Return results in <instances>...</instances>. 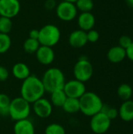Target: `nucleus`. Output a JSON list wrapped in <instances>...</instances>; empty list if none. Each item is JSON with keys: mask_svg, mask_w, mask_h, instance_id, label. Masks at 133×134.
<instances>
[{"mask_svg": "<svg viewBox=\"0 0 133 134\" xmlns=\"http://www.w3.org/2000/svg\"><path fill=\"white\" fill-rule=\"evenodd\" d=\"M78 9L74 3L61 1L56 7V13L58 18L65 22L74 20L78 15Z\"/></svg>", "mask_w": 133, "mask_h": 134, "instance_id": "7", "label": "nucleus"}, {"mask_svg": "<svg viewBox=\"0 0 133 134\" xmlns=\"http://www.w3.org/2000/svg\"><path fill=\"white\" fill-rule=\"evenodd\" d=\"M63 90L67 97L79 99L86 92V86L84 82L74 79L66 82Z\"/></svg>", "mask_w": 133, "mask_h": 134, "instance_id": "9", "label": "nucleus"}, {"mask_svg": "<svg viewBox=\"0 0 133 134\" xmlns=\"http://www.w3.org/2000/svg\"><path fill=\"white\" fill-rule=\"evenodd\" d=\"M62 109L68 114H74L80 111L79 99L67 97L62 107Z\"/></svg>", "mask_w": 133, "mask_h": 134, "instance_id": "20", "label": "nucleus"}, {"mask_svg": "<svg viewBox=\"0 0 133 134\" xmlns=\"http://www.w3.org/2000/svg\"><path fill=\"white\" fill-rule=\"evenodd\" d=\"M118 116L124 122H131L133 120V100H129L123 101L118 109Z\"/></svg>", "mask_w": 133, "mask_h": 134, "instance_id": "17", "label": "nucleus"}, {"mask_svg": "<svg viewBox=\"0 0 133 134\" xmlns=\"http://www.w3.org/2000/svg\"><path fill=\"white\" fill-rule=\"evenodd\" d=\"M117 93L119 98L122 100L123 101L131 100V97L133 93L132 88L127 83L121 84L118 88Z\"/></svg>", "mask_w": 133, "mask_h": 134, "instance_id": "21", "label": "nucleus"}, {"mask_svg": "<svg viewBox=\"0 0 133 134\" xmlns=\"http://www.w3.org/2000/svg\"><path fill=\"white\" fill-rule=\"evenodd\" d=\"M45 134H66V130L62 125L54 122L46 126Z\"/></svg>", "mask_w": 133, "mask_h": 134, "instance_id": "27", "label": "nucleus"}, {"mask_svg": "<svg viewBox=\"0 0 133 134\" xmlns=\"http://www.w3.org/2000/svg\"><path fill=\"white\" fill-rule=\"evenodd\" d=\"M53 106L49 100L44 97L32 104V110L36 116L41 119L49 118L53 113Z\"/></svg>", "mask_w": 133, "mask_h": 134, "instance_id": "10", "label": "nucleus"}, {"mask_svg": "<svg viewBox=\"0 0 133 134\" xmlns=\"http://www.w3.org/2000/svg\"><path fill=\"white\" fill-rule=\"evenodd\" d=\"M12 19L0 16V33L9 34L13 29Z\"/></svg>", "mask_w": 133, "mask_h": 134, "instance_id": "26", "label": "nucleus"}, {"mask_svg": "<svg viewBox=\"0 0 133 134\" xmlns=\"http://www.w3.org/2000/svg\"><path fill=\"white\" fill-rule=\"evenodd\" d=\"M31 111V106L29 102L21 97H15L10 101L9 108V116L13 121L16 122L28 119Z\"/></svg>", "mask_w": 133, "mask_h": 134, "instance_id": "4", "label": "nucleus"}, {"mask_svg": "<svg viewBox=\"0 0 133 134\" xmlns=\"http://www.w3.org/2000/svg\"><path fill=\"white\" fill-rule=\"evenodd\" d=\"M125 1H126L127 4H128L130 7L133 8V0H125Z\"/></svg>", "mask_w": 133, "mask_h": 134, "instance_id": "35", "label": "nucleus"}, {"mask_svg": "<svg viewBox=\"0 0 133 134\" xmlns=\"http://www.w3.org/2000/svg\"><path fill=\"white\" fill-rule=\"evenodd\" d=\"M12 73L16 79L24 81L31 75V70L27 64L19 62L13 65L12 68Z\"/></svg>", "mask_w": 133, "mask_h": 134, "instance_id": "18", "label": "nucleus"}, {"mask_svg": "<svg viewBox=\"0 0 133 134\" xmlns=\"http://www.w3.org/2000/svg\"><path fill=\"white\" fill-rule=\"evenodd\" d=\"M40 46L41 45L38 39H33V38H28L24 42L23 49L26 53H27L29 54H32V53H35L37 52V50L38 49Z\"/></svg>", "mask_w": 133, "mask_h": 134, "instance_id": "22", "label": "nucleus"}, {"mask_svg": "<svg viewBox=\"0 0 133 134\" xmlns=\"http://www.w3.org/2000/svg\"><path fill=\"white\" fill-rule=\"evenodd\" d=\"M80 111L88 117L100 112L103 107L101 98L93 92H85L80 98Z\"/></svg>", "mask_w": 133, "mask_h": 134, "instance_id": "3", "label": "nucleus"}, {"mask_svg": "<svg viewBox=\"0 0 133 134\" xmlns=\"http://www.w3.org/2000/svg\"><path fill=\"white\" fill-rule=\"evenodd\" d=\"M118 42H119L118 46H120L121 47L126 49L131 45V43L132 42V39L129 35H122V36L120 37Z\"/></svg>", "mask_w": 133, "mask_h": 134, "instance_id": "30", "label": "nucleus"}, {"mask_svg": "<svg viewBox=\"0 0 133 134\" xmlns=\"http://www.w3.org/2000/svg\"><path fill=\"white\" fill-rule=\"evenodd\" d=\"M45 8L48 10H52L56 7V0H46L45 2Z\"/></svg>", "mask_w": 133, "mask_h": 134, "instance_id": "32", "label": "nucleus"}, {"mask_svg": "<svg viewBox=\"0 0 133 134\" xmlns=\"http://www.w3.org/2000/svg\"><path fill=\"white\" fill-rule=\"evenodd\" d=\"M86 35H87L88 42H92V43H95L100 38V34L95 29H92V30L87 31L86 32Z\"/></svg>", "mask_w": 133, "mask_h": 134, "instance_id": "29", "label": "nucleus"}, {"mask_svg": "<svg viewBox=\"0 0 133 134\" xmlns=\"http://www.w3.org/2000/svg\"><path fill=\"white\" fill-rule=\"evenodd\" d=\"M37 60L43 65H49L55 60V53L53 47L40 46L35 53Z\"/></svg>", "mask_w": 133, "mask_h": 134, "instance_id": "12", "label": "nucleus"}, {"mask_svg": "<svg viewBox=\"0 0 133 134\" xmlns=\"http://www.w3.org/2000/svg\"><path fill=\"white\" fill-rule=\"evenodd\" d=\"M101 111L105 113L111 120L115 119L118 116V109L113 108V107H109L105 104H103V107Z\"/></svg>", "mask_w": 133, "mask_h": 134, "instance_id": "28", "label": "nucleus"}, {"mask_svg": "<svg viewBox=\"0 0 133 134\" xmlns=\"http://www.w3.org/2000/svg\"><path fill=\"white\" fill-rule=\"evenodd\" d=\"M50 102L53 106L57 108H62L67 97L63 90H57L50 93Z\"/></svg>", "mask_w": 133, "mask_h": 134, "instance_id": "19", "label": "nucleus"}, {"mask_svg": "<svg viewBox=\"0 0 133 134\" xmlns=\"http://www.w3.org/2000/svg\"><path fill=\"white\" fill-rule=\"evenodd\" d=\"M45 91L42 82L34 75L24 79L20 86V97L31 104L44 97Z\"/></svg>", "mask_w": 133, "mask_h": 134, "instance_id": "1", "label": "nucleus"}, {"mask_svg": "<svg viewBox=\"0 0 133 134\" xmlns=\"http://www.w3.org/2000/svg\"><path fill=\"white\" fill-rule=\"evenodd\" d=\"M96 24V17L91 12L81 13L78 16V24L81 30L87 32L93 29Z\"/></svg>", "mask_w": 133, "mask_h": 134, "instance_id": "14", "label": "nucleus"}, {"mask_svg": "<svg viewBox=\"0 0 133 134\" xmlns=\"http://www.w3.org/2000/svg\"><path fill=\"white\" fill-rule=\"evenodd\" d=\"M14 134H35L33 122L28 119L15 122L13 126Z\"/></svg>", "mask_w": 133, "mask_h": 134, "instance_id": "15", "label": "nucleus"}, {"mask_svg": "<svg viewBox=\"0 0 133 134\" xmlns=\"http://www.w3.org/2000/svg\"><path fill=\"white\" fill-rule=\"evenodd\" d=\"M68 42L74 48L84 47L88 43L86 32L81 29L73 31L68 37Z\"/></svg>", "mask_w": 133, "mask_h": 134, "instance_id": "13", "label": "nucleus"}, {"mask_svg": "<svg viewBox=\"0 0 133 134\" xmlns=\"http://www.w3.org/2000/svg\"><path fill=\"white\" fill-rule=\"evenodd\" d=\"M111 125V120L103 111H100L91 117L90 128L94 133H105L109 130Z\"/></svg>", "mask_w": 133, "mask_h": 134, "instance_id": "8", "label": "nucleus"}, {"mask_svg": "<svg viewBox=\"0 0 133 134\" xmlns=\"http://www.w3.org/2000/svg\"><path fill=\"white\" fill-rule=\"evenodd\" d=\"M73 74L75 79L85 82L93 75V67L91 62L85 57H81L75 63L73 68Z\"/></svg>", "mask_w": 133, "mask_h": 134, "instance_id": "6", "label": "nucleus"}, {"mask_svg": "<svg viewBox=\"0 0 133 134\" xmlns=\"http://www.w3.org/2000/svg\"><path fill=\"white\" fill-rule=\"evenodd\" d=\"M41 80L45 88V91L49 93L57 90H62L66 82L63 72L57 68H50L47 69L43 74Z\"/></svg>", "mask_w": 133, "mask_h": 134, "instance_id": "2", "label": "nucleus"}, {"mask_svg": "<svg viewBox=\"0 0 133 134\" xmlns=\"http://www.w3.org/2000/svg\"><path fill=\"white\" fill-rule=\"evenodd\" d=\"M126 51V57H128L131 61H133V41L131 45L125 49Z\"/></svg>", "mask_w": 133, "mask_h": 134, "instance_id": "33", "label": "nucleus"}, {"mask_svg": "<svg viewBox=\"0 0 133 134\" xmlns=\"http://www.w3.org/2000/svg\"><path fill=\"white\" fill-rule=\"evenodd\" d=\"M12 40L9 34L0 33V54L6 53L11 47Z\"/></svg>", "mask_w": 133, "mask_h": 134, "instance_id": "25", "label": "nucleus"}, {"mask_svg": "<svg viewBox=\"0 0 133 134\" xmlns=\"http://www.w3.org/2000/svg\"><path fill=\"white\" fill-rule=\"evenodd\" d=\"M107 57L110 62L113 64H118L126 58V51L120 46H114L109 49L107 53Z\"/></svg>", "mask_w": 133, "mask_h": 134, "instance_id": "16", "label": "nucleus"}, {"mask_svg": "<svg viewBox=\"0 0 133 134\" xmlns=\"http://www.w3.org/2000/svg\"><path fill=\"white\" fill-rule=\"evenodd\" d=\"M61 36L60 28L55 24H48L39 29L38 42L41 46L53 47L58 44Z\"/></svg>", "mask_w": 133, "mask_h": 134, "instance_id": "5", "label": "nucleus"}, {"mask_svg": "<svg viewBox=\"0 0 133 134\" xmlns=\"http://www.w3.org/2000/svg\"><path fill=\"white\" fill-rule=\"evenodd\" d=\"M74 4L78 11H81V13L91 12L94 7V2L92 0H77Z\"/></svg>", "mask_w": 133, "mask_h": 134, "instance_id": "23", "label": "nucleus"}, {"mask_svg": "<svg viewBox=\"0 0 133 134\" xmlns=\"http://www.w3.org/2000/svg\"><path fill=\"white\" fill-rule=\"evenodd\" d=\"M20 11L19 0H0V16L8 18L16 16Z\"/></svg>", "mask_w": 133, "mask_h": 134, "instance_id": "11", "label": "nucleus"}, {"mask_svg": "<svg viewBox=\"0 0 133 134\" xmlns=\"http://www.w3.org/2000/svg\"><path fill=\"white\" fill-rule=\"evenodd\" d=\"M9 75V71L4 66L0 65V82H5L8 79Z\"/></svg>", "mask_w": 133, "mask_h": 134, "instance_id": "31", "label": "nucleus"}, {"mask_svg": "<svg viewBox=\"0 0 133 134\" xmlns=\"http://www.w3.org/2000/svg\"><path fill=\"white\" fill-rule=\"evenodd\" d=\"M39 35V30L38 29H32L29 32V38L33 39H38Z\"/></svg>", "mask_w": 133, "mask_h": 134, "instance_id": "34", "label": "nucleus"}, {"mask_svg": "<svg viewBox=\"0 0 133 134\" xmlns=\"http://www.w3.org/2000/svg\"><path fill=\"white\" fill-rule=\"evenodd\" d=\"M10 98L5 93H0V115L2 116L9 115V108L10 104Z\"/></svg>", "mask_w": 133, "mask_h": 134, "instance_id": "24", "label": "nucleus"}, {"mask_svg": "<svg viewBox=\"0 0 133 134\" xmlns=\"http://www.w3.org/2000/svg\"><path fill=\"white\" fill-rule=\"evenodd\" d=\"M64 2H72V3H75L77 2V0H62Z\"/></svg>", "mask_w": 133, "mask_h": 134, "instance_id": "36", "label": "nucleus"}]
</instances>
